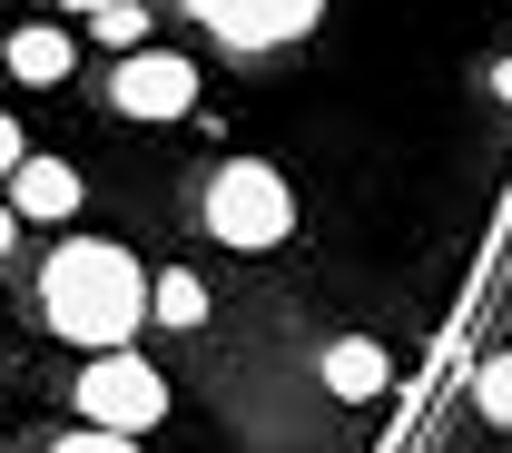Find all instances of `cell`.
Listing matches in <instances>:
<instances>
[{
    "instance_id": "obj_5",
    "label": "cell",
    "mask_w": 512,
    "mask_h": 453,
    "mask_svg": "<svg viewBox=\"0 0 512 453\" xmlns=\"http://www.w3.org/2000/svg\"><path fill=\"white\" fill-rule=\"evenodd\" d=\"M188 10L227 40V50H286V40H306V30H316L325 0H188Z\"/></svg>"
},
{
    "instance_id": "obj_1",
    "label": "cell",
    "mask_w": 512,
    "mask_h": 453,
    "mask_svg": "<svg viewBox=\"0 0 512 453\" xmlns=\"http://www.w3.org/2000/svg\"><path fill=\"white\" fill-rule=\"evenodd\" d=\"M40 316H50V335H69L79 355L128 345L138 316H148V276H138V257H128L119 237H69V247H50V266H40Z\"/></svg>"
},
{
    "instance_id": "obj_12",
    "label": "cell",
    "mask_w": 512,
    "mask_h": 453,
    "mask_svg": "<svg viewBox=\"0 0 512 453\" xmlns=\"http://www.w3.org/2000/svg\"><path fill=\"white\" fill-rule=\"evenodd\" d=\"M50 453H148L138 434H99V424H79V434H60Z\"/></svg>"
},
{
    "instance_id": "obj_4",
    "label": "cell",
    "mask_w": 512,
    "mask_h": 453,
    "mask_svg": "<svg viewBox=\"0 0 512 453\" xmlns=\"http://www.w3.org/2000/svg\"><path fill=\"white\" fill-rule=\"evenodd\" d=\"M109 99H119L128 119H188L197 109V60H178V50H119V79H109Z\"/></svg>"
},
{
    "instance_id": "obj_7",
    "label": "cell",
    "mask_w": 512,
    "mask_h": 453,
    "mask_svg": "<svg viewBox=\"0 0 512 453\" xmlns=\"http://www.w3.org/2000/svg\"><path fill=\"white\" fill-rule=\"evenodd\" d=\"M316 375H325V394H345V404H375V394L394 385V355H384L375 335H335L316 355Z\"/></svg>"
},
{
    "instance_id": "obj_16",
    "label": "cell",
    "mask_w": 512,
    "mask_h": 453,
    "mask_svg": "<svg viewBox=\"0 0 512 453\" xmlns=\"http://www.w3.org/2000/svg\"><path fill=\"white\" fill-rule=\"evenodd\" d=\"M60 10H79V20H89V10H99V0H60Z\"/></svg>"
},
{
    "instance_id": "obj_13",
    "label": "cell",
    "mask_w": 512,
    "mask_h": 453,
    "mask_svg": "<svg viewBox=\"0 0 512 453\" xmlns=\"http://www.w3.org/2000/svg\"><path fill=\"white\" fill-rule=\"evenodd\" d=\"M20 148H30V138H20V119H10V109H0V178L20 168Z\"/></svg>"
},
{
    "instance_id": "obj_3",
    "label": "cell",
    "mask_w": 512,
    "mask_h": 453,
    "mask_svg": "<svg viewBox=\"0 0 512 453\" xmlns=\"http://www.w3.org/2000/svg\"><path fill=\"white\" fill-rule=\"evenodd\" d=\"M79 414L99 434H148V424H168V375L148 355H128V345H99L79 365Z\"/></svg>"
},
{
    "instance_id": "obj_10",
    "label": "cell",
    "mask_w": 512,
    "mask_h": 453,
    "mask_svg": "<svg viewBox=\"0 0 512 453\" xmlns=\"http://www.w3.org/2000/svg\"><path fill=\"white\" fill-rule=\"evenodd\" d=\"M473 404H483V424H503V434H512V355L473 365Z\"/></svg>"
},
{
    "instance_id": "obj_9",
    "label": "cell",
    "mask_w": 512,
    "mask_h": 453,
    "mask_svg": "<svg viewBox=\"0 0 512 453\" xmlns=\"http://www.w3.org/2000/svg\"><path fill=\"white\" fill-rule=\"evenodd\" d=\"M148 316H158V325H197V316H207V286H197L188 266L148 276Z\"/></svg>"
},
{
    "instance_id": "obj_15",
    "label": "cell",
    "mask_w": 512,
    "mask_h": 453,
    "mask_svg": "<svg viewBox=\"0 0 512 453\" xmlns=\"http://www.w3.org/2000/svg\"><path fill=\"white\" fill-rule=\"evenodd\" d=\"M493 99H512V60H503V69H493Z\"/></svg>"
},
{
    "instance_id": "obj_2",
    "label": "cell",
    "mask_w": 512,
    "mask_h": 453,
    "mask_svg": "<svg viewBox=\"0 0 512 453\" xmlns=\"http://www.w3.org/2000/svg\"><path fill=\"white\" fill-rule=\"evenodd\" d=\"M286 227H296V197H286V178L266 158H227L207 178V237L217 247L256 257V247H286Z\"/></svg>"
},
{
    "instance_id": "obj_14",
    "label": "cell",
    "mask_w": 512,
    "mask_h": 453,
    "mask_svg": "<svg viewBox=\"0 0 512 453\" xmlns=\"http://www.w3.org/2000/svg\"><path fill=\"white\" fill-rule=\"evenodd\" d=\"M10 237H20V217H10V207H0V257H10Z\"/></svg>"
},
{
    "instance_id": "obj_11",
    "label": "cell",
    "mask_w": 512,
    "mask_h": 453,
    "mask_svg": "<svg viewBox=\"0 0 512 453\" xmlns=\"http://www.w3.org/2000/svg\"><path fill=\"white\" fill-rule=\"evenodd\" d=\"M89 30H99L109 50H138V40H148V10H138V0H99V10H89Z\"/></svg>"
},
{
    "instance_id": "obj_8",
    "label": "cell",
    "mask_w": 512,
    "mask_h": 453,
    "mask_svg": "<svg viewBox=\"0 0 512 453\" xmlns=\"http://www.w3.org/2000/svg\"><path fill=\"white\" fill-rule=\"evenodd\" d=\"M69 30H50V20H20L10 30V79H30V89H50V79H69Z\"/></svg>"
},
{
    "instance_id": "obj_6",
    "label": "cell",
    "mask_w": 512,
    "mask_h": 453,
    "mask_svg": "<svg viewBox=\"0 0 512 453\" xmlns=\"http://www.w3.org/2000/svg\"><path fill=\"white\" fill-rule=\"evenodd\" d=\"M0 188H10V217H79V168L69 158H30L20 148V168Z\"/></svg>"
}]
</instances>
